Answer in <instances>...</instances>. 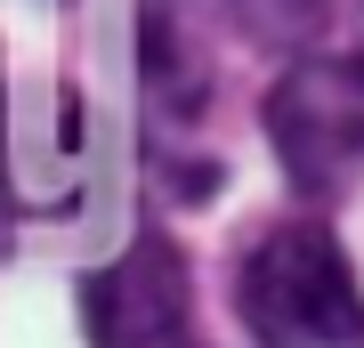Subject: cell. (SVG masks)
<instances>
[{
    "mask_svg": "<svg viewBox=\"0 0 364 348\" xmlns=\"http://www.w3.org/2000/svg\"><path fill=\"white\" fill-rule=\"evenodd\" d=\"M81 324L97 348H186V259L162 235H138L114 268L81 284Z\"/></svg>",
    "mask_w": 364,
    "mask_h": 348,
    "instance_id": "3",
    "label": "cell"
},
{
    "mask_svg": "<svg viewBox=\"0 0 364 348\" xmlns=\"http://www.w3.org/2000/svg\"><path fill=\"white\" fill-rule=\"evenodd\" d=\"M267 138L308 203H340L364 179V57H308L267 90Z\"/></svg>",
    "mask_w": 364,
    "mask_h": 348,
    "instance_id": "2",
    "label": "cell"
},
{
    "mask_svg": "<svg viewBox=\"0 0 364 348\" xmlns=\"http://www.w3.org/2000/svg\"><path fill=\"white\" fill-rule=\"evenodd\" d=\"M235 316L259 348H364V292L332 227L284 219L235 268Z\"/></svg>",
    "mask_w": 364,
    "mask_h": 348,
    "instance_id": "1",
    "label": "cell"
}]
</instances>
